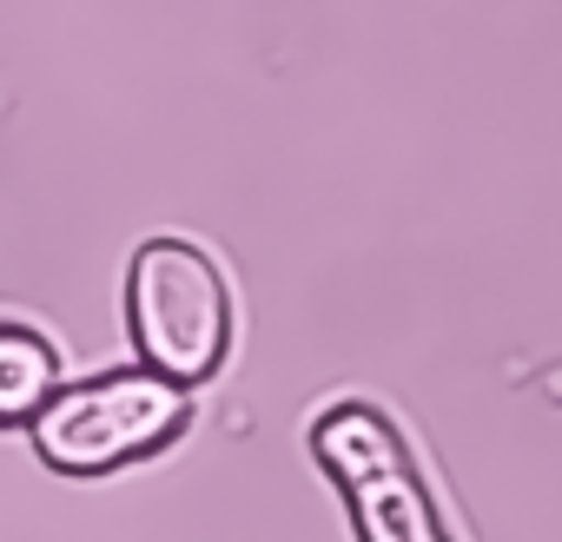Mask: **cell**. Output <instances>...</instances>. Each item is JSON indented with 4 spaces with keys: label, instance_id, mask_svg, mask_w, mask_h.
I'll use <instances>...</instances> for the list:
<instances>
[{
    "label": "cell",
    "instance_id": "1",
    "mask_svg": "<svg viewBox=\"0 0 562 542\" xmlns=\"http://www.w3.org/2000/svg\"><path fill=\"white\" fill-rule=\"evenodd\" d=\"M192 384L139 364V371H106V377H87V384H67L34 424V450L47 470L60 476H106V470H126L153 450H166L186 417H192Z\"/></svg>",
    "mask_w": 562,
    "mask_h": 542
},
{
    "label": "cell",
    "instance_id": "2",
    "mask_svg": "<svg viewBox=\"0 0 562 542\" xmlns=\"http://www.w3.org/2000/svg\"><path fill=\"white\" fill-rule=\"evenodd\" d=\"M126 331L139 364L179 384H205L232 345L225 271L186 238H146L126 264Z\"/></svg>",
    "mask_w": 562,
    "mask_h": 542
},
{
    "label": "cell",
    "instance_id": "3",
    "mask_svg": "<svg viewBox=\"0 0 562 542\" xmlns=\"http://www.w3.org/2000/svg\"><path fill=\"white\" fill-rule=\"evenodd\" d=\"M312 450L331 470V483L345 489L358 542H450V529L424 489V470L384 410H371V404L325 410L312 430Z\"/></svg>",
    "mask_w": 562,
    "mask_h": 542
},
{
    "label": "cell",
    "instance_id": "4",
    "mask_svg": "<svg viewBox=\"0 0 562 542\" xmlns=\"http://www.w3.org/2000/svg\"><path fill=\"white\" fill-rule=\"evenodd\" d=\"M60 397V358L41 331L8 325L0 331V424H34Z\"/></svg>",
    "mask_w": 562,
    "mask_h": 542
}]
</instances>
